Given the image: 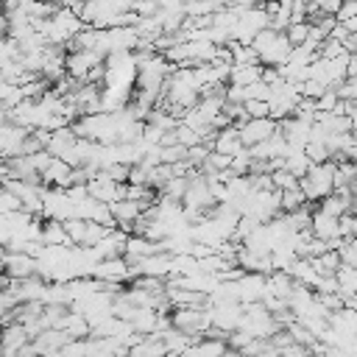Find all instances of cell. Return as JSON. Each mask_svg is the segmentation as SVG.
Returning a JSON list of instances; mask_svg holds the SVG:
<instances>
[{"label":"cell","mask_w":357,"mask_h":357,"mask_svg":"<svg viewBox=\"0 0 357 357\" xmlns=\"http://www.w3.org/2000/svg\"><path fill=\"white\" fill-rule=\"evenodd\" d=\"M332 173H335V162L332 159L318 162V165H310V170L298 178V190L304 192L307 204L310 201H321L324 195L332 192Z\"/></svg>","instance_id":"6da1fadb"},{"label":"cell","mask_w":357,"mask_h":357,"mask_svg":"<svg viewBox=\"0 0 357 357\" xmlns=\"http://www.w3.org/2000/svg\"><path fill=\"white\" fill-rule=\"evenodd\" d=\"M103 59H106V56L98 53V50H70V53L64 56V73H67L70 78H75V81H84L92 67L103 64Z\"/></svg>","instance_id":"3957f363"},{"label":"cell","mask_w":357,"mask_h":357,"mask_svg":"<svg viewBox=\"0 0 357 357\" xmlns=\"http://www.w3.org/2000/svg\"><path fill=\"white\" fill-rule=\"evenodd\" d=\"M3 273L8 279H28L36 273V259L25 251H6V259H3Z\"/></svg>","instance_id":"5b68a950"},{"label":"cell","mask_w":357,"mask_h":357,"mask_svg":"<svg viewBox=\"0 0 357 357\" xmlns=\"http://www.w3.org/2000/svg\"><path fill=\"white\" fill-rule=\"evenodd\" d=\"M131 11H134L137 17H153V14L159 11V6H156L153 0H131Z\"/></svg>","instance_id":"ac0fdd59"},{"label":"cell","mask_w":357,"mask_h":357,"mask_svg":"<svg viewBox=\"0 0 357 357\" xmlns=\"http://www.w3.org/2000/svg\"><path fill=\"white\" fill-rule=\"evenodd\" d=\"M187 159V148L173 142V145H162V162L165 165H176V162H184Z\"/></svg>","instance_id":"9a60e30c"},{"label":"cell","mask_w":357,"mask_h":357,"mask_svg":"<svg viewBox=\"0 0 357 357\" xmlns=\"http://www.w3.org/2000/svg\"><path fill=\"white\" fill-rule=\"evenodd\" d=\"M0 14H3V8H0Z\"/></svg>","instance_id":"7402d4cb"},{"label":"cell","mask_w":357,"mask_h":357,"mask_svg":"<svg viewBox=\"0 0 357 357\" xmlns=\"http://www.w3.org/2000/svg\"><path fill=\"white\" fill-rule=\"evenodd\" d=\"M240 145H243V142H240V137H237V126H226L223 131H215V137H212V151L226 153V156H231Z\"/></svg>","instance_id":"ba28073f"},{"label":"cell","mask_w":357,"mask_h":357,"mask_svg":"<svg viewBox=\"0 0 357 357\" xmlns=\"http://www.w3.org/2000/svg\"><path fill=\"white\" fill-rule=\"evenodd\" d=\"M273 134H276V120L273 117H248L237 126V137L245 148H251L257 142H265Z\"/></svg>","instance_id":"7a4b0ae2"},{"label":"cell","mask_w":357,"mask_h":357,"mask_svg":"<svg viewBox=\"0 0 357 357\" xmlns=\"http://www.w3.org/2000/svg\"><path fill=\"white\" fill-rule=\"evenodd\" d=\"M290 47H293V45H290V42L284 39V33L279 31L276 39L259 53V64H262V67H279V64H284L287 56H290Z\"/></svg>","instance_id":"52a82bcc"},{"label":"cell","mask_w":357,"mask_h":357,"mask_svg":"<svg viewBox=\"0 0 357 357\" xmlns=\"http://www.w3.org/2000/svg\"><path fill=\"white\" fill-rule=\"evenodd\" d=\"M279 206H282L284 212H293V209L307 206V198H304V192L298 190V184H296V187H287V190H279Z\"/></svg>","instance_id":"8fae6325"},{"label":"cell","mask_w":357,"mask_h":357,"mask_svg":"<svg viewBox=\"0 0 357 357\" xmlns=\"http://www.w3.org/2000/svg\"><path fill=\"white\" fill-rule=\"evenodd\" d=\"M173 139H176L178 145L190 148V145H198V142H201V134H198V131H192V128H190V126H184V123H176V128H173Z\"/></svg>","instance_id":"7c38bea8"},{"label":"cell","mask_w":357,"mask_h":357,"mask_svg":"<svg viewBox=\"0 0 357 357\" xmlns=\"http://www.w3.org/2000/svg\"><path fill=\"white\" fill-rule=\"evenodd\" d=\"M307 31H310V22H290L282 33L290 45H304L307 42Z\"/></svg>","instance_id":"5bb4252c"},{"label":"cell","mask_w":357,"mask_h":357,"mask_svg":"<svg viewBox=\"0 0 357 357\" xmlns=\"http://www.w3.org/2000/svg\"><path fill=\"white\" fill-rule=\"evenodd\" d=\"M89 273H92L95 279L106 282V284H117V282H123V279L128 276V262H126L123 254H117V257H106V259H98V262L92 265Z\"/></svg>","instance_id":"277c9868"},{"label":"cell","mask_w":357,"mask_h":357,"mask_svg":"<svg viewBox=\"0 0 357 357\" xmlns=\"http://www.w3.org/2000/svg\"><path fill=\"white\" fill-rule=\"evenodd\" d=\"M39 240H42V245H70L67 231H64V223L56 220V218H50L47 223H42Z\"/></svg>","instance_id":"9c48e42d"},{"label":"cell","mask_w":357,"mask_h":357,"mask_svg":"<svg viewBox=\"0 0 357 357\" xmlns=\"http://www.w3.org/2000/svg\"><path fill=\"white\" fill-rule=\"evenodd\" d=\"M153 3H156V6H165V3H170V0H153Z\"/></svg>","instance_id":"ffe728a7"},{"label":"cell","mask_w":357,"mask_h":357,"mask_svg":"<svg viewBox=\"0 0 357 357\" xmlns=\"http://www.w3.org/2000/svg\"><path fill=\"white\" fill-rule=\"evenodd\" d=\"M70 173H73V167H70L64 159L50 156V162H47L45 170L39 173V181H42V187H59V190H67V187H70Z\"/></svg>","instance_id":"8992f818"},{"label":"cell","mask_w":357,"mask_h":357,"mask_svg":"<svg viewBox=\"0 0 357 357\" xmlns=\"http://www.w3.org/2000/svg\"><path fill=\"white\" fill-rule=\"evenodd\" d=\"M268 176H271V187H273V190H287V187H296V184H298V178H296L290 170H284V167H276V170H271Z\"/></svg>","instance_id":"4fadbf2b"},{"label":"cell","mask_w":357,"mask_h":357,"mask_svg":"<svg viewBox=\"0 0 357 357\" xmlns=\"http://www.w3.org/2000/svg\"><path fill=\"white\" fill-rule=\"evenodd\" d=\"M245 117H268V100H243Z\"/></svg>","instance_id":"e0dca14e"},{"label":"cell","mask_w":357,"mask_h":357,"mask_svg":"<svg viewBox=\"0 0 357 357\" xmlns=\"http://www.w3.org/2000/svg\"><path fill=\"white\" fill-rule=\"evenodd\" d=\"M0 8H3V0H0Z\"/></svg>","instance_id":"44dd1931"},{"label":"cell","mask_w":357,"mask_h":357,"mask_svg":"<svg viewBox=\"0 0 357 357\" xmlns=\"http://www.w3.org/2000/svg\"><path fill=\"white\" fill-rule=\"evenodd\" d=\"M229 47V56H231V64H259L257 53L251 45H240V42H226Z\"/></svg>","instance_id":"30bf717a"},{"label":"cell","mask_w":357,"mask_h":357,"mask_svg":"<svg viewBox=\"0 0 357 357\" xmlns=\"http://www.w3.org/2000/svg\"><path fill=\"white\" fill-rule=\"evenodd\" d=\"M335 95L340 100H354L357 98V81L354 78H343L337 86H335Z\"/></svg>","instance_id":"2e32d148"},{"label":"cell","mask_w":357,"mask_h":357,"mask_svg":"<svg viewBox=\"0 0 357 357\" xmlns=\"http://www.w3.org/2000/svg\"><path fill=\"white\" fill-rule=\"evenodd\" d=\"M20 6V0H3V8L6 11H11V8H17Z\"/></svg>","instance_id":"d6986e66"}]
</instances>
